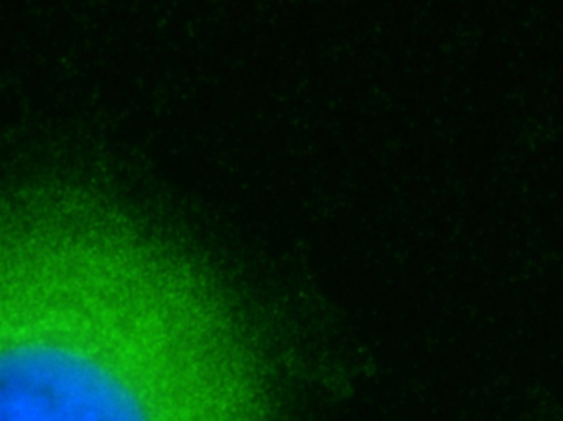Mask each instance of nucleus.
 I'll return each mask as SVG.
<instances>
[{"instance_id": "f257e3e1", "label": "nucleus", "mask_w": 563, "mask_h": 421, "mask_svg": "<svg viewBox=\"0 0 563 421\" xmlns=\"http://www.w3.org/2000/svg\"><path fill=\"white\" fill-rule=\"evenodd\" d=\"M71 196L0 211V421H272L223 306Z\"/></svg>"}]
</instances>
